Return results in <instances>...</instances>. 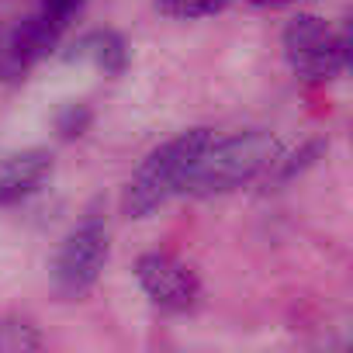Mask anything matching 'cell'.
Instances as JSON below:
<instances>
[{
    "mask_svg": "<svg viewBox=\"0 0 353 353\" xmlns=\"http://www.w3.org/2000/svg\"><path fill=\"white\" fill-rule=\"evenodd\" d=\"M66 63L94 66L104 77H121L128 66V42L114 28H94L66 49Z\"/></svg>",
    "mask_w": 353,
    "mask_h": 353,
    "instance_id": "obj_8",
    "label": "cell"
},
{
    "mask_svg": "<svg viewBox=\"0 0 353 353\" xmlns=\"http://www.w3.org/2000/svg\"><path fill=\"white\" fill-rule=\"evenodd\" d=\"M229 0H156V8L166 14V18H176V21H198V18H212L219 14Z\"/></svg>",
    "mask_w": 353,
    "mask_h": 353,
    "instance_id": "obj_10",
    "label": "cell"
},
{
    "mask_svg": "<svg viewBox=\"0 0 353 353\" xmlns=\"http://www.w3.org/2000/svg\"><path fill=\"white\" fill-rule=\"evenodd\" d=\"M284 56L291 70L308 83H325L346 73L350 66V39L346 32H332L315 14H298L284 25Z\"/></svg>",
    "mask_w": 353,
    "mask_h": 353,
    "instance_id": "obj_4",
    "label": "cell"
},
{
    "mask_svg": "<svg viewBox=\"0 0 353 353\" xmlns=\"http://www.w3.org/2000/svg\"><path fill=\"white\" fill-rule=\"evenodd\" d=\"M208 142H212L208 128H188L176 139L163 142L159 149H152L132 173V181L125 188V198H121V212L128 219H149L173 194H181L191 163L198 159V152Z\"/></svg>",
    "mask_w": 353,
    "mask_h": 353,
    "instance_id": "obj_2",
    "label": "cell"
},
{
    "mask_svg": "<svg viewBox=\"0 0 353 353\" xmlns=\"http://www.w3.org/2000/svg\"><path fill=\"white\" fill-rule=\"evenodd\" d=\"M52 176V152L49 149H21L0 159V208L18 205L42 191Z\"/></svg>",
    "mask_w": 353,
    "mask_h": 353,
    "instance_id": "obj_7",
    "label": "cell"
},
{
    "mask_svg": "<svg viewBox=\"0 0 353 353\" xmlns=\"http://www.w3.org/2000/svg\"><path fill=\"white\" fill-rule=\"evenodd\" d=\"M277 152H281V142L260 128L229 135L222 142L212 139L191 163L181 194H191V198L229 194V191L256 181L263 170H270L277 163Z\"/></svg>",
    "mask_w": 353,
    "mask_h": 353,
    "instance_id": "obj_1",
    "label": "cell"
},
{
    "mask_svg": "<svg viewBox=\"0 0 353 353\" xmlns=\"http://www.w3.org/2000/svg\"><path fill=\"white\" fill-rule=\"evenodd\" d=\"M66 32L49 25L42 14H25V18H8L0 21V83L21 80L39 59H46Z\"/></svg>",
    "mask_w": 353,
    "mask_h": 353,
    "instance_id": "obj_5",
    "label": "cell"
},
{
    "mask_svg": "<svg viewBox=\"0 0 353 353\" xmlns=\"http://www.w3.org/2000/svg\"><path fill=\"white\" fill-rule=\"evenodd\" d=\"M108 250H111V243H108L104 205L94 201L83 212V219L66 232L59 250H56V260H52V288H56V294L66 298V301L83 298L97 284V277H101V270L108 263Z\"/></svg>",
    "mask_w": 353,
    "mask_h": 353,
    "instance_id": "obj_3",
    "label": "cell"
},
{
    "mask_svg": "<svg viewBox=\"0 0 353 353\" xmlns=\"http://www.w3.org/2000/svg\"><path fill=\"white\" fill-rule=\"evenodd\" d=\"M322 149H325V142H312V145H305L298 156H291V163H284V176H294L298 170H305V166H312L315 163V156H322Z\"/></svg>",
    "mask_w": 353,
    "mask_h": 353,
    "instance_id": "obj_13",
    "label": "cell"
},
{
    "mask_svg": "<svg viewBox=\"0 0 353 353\" xmlns=\"http://www.w3.org/2000/svg\"><path fill=\"white\" fill-rule=\"evenodd\" d=\"M83 8H87V0H39L35 14H42V18H46L49 25H56L59 32H66Z\"/></svg>",
    "mask_w": 353,
    "mask_h": 353,
    "instance_id": "obj_11",
    "label": "cell"
},
{
    "mask_svg": "<svg viewBox=\"0 0 353 353\" xmlns=\"http://www.w3.org/2000/svg\"><path fill=\"white\" fill-rule=\"evenodd\" d=\"M135 281L145 291V298L166 312H188L201 294L198 274L173 253H159V250L142 253L135 260Z\"/></svg>",
    "mask_w": 353,
    "mask_h": 353,
    "instance_id": "obj_6",
    "label": "cell"
},
{
    "mask_svg": "<svg viewBox=\"0 0 353 353\" xmlns=\"http://www.w3.org/2000/svg\"><path fill=\"white\" fill-rule=\"evenodd\" d=\"M39 346H42V336L28 319H21V315L0 319V353H28Z\"/></svg>",
    "mask_w": 353,
    "mask_h": 353,
    "instance_id": "obj_9",
    "label": "cell"
},
{
    "mask_svg": "<svg viewBox=\"0 0 353 353\" xmlns=\"http://www.w3.org/2000/svg\"><path fill=\"white\" fill-rule=\"evenodd\" d=\"M87 125H90V108H87V104H66V108L56 114V128H59L63 139L83 135Z\"/></svg>",
    "mask_w": 353,
    "mask_h": 353,
    "instance_id": "obj_12",
    "label": "cell"
},
{
    "mask_svg": "<svg viewBox=\"0 0 353 353\" xmlns=\"http://www.w3.org/2000/svg\"><path fill=\"white\" fill-rule=\"evenodd\" d=\"M253 8H281V4H294V0H246Z\"/></svg>",
    "mask_w": 353,
    "mask_h": 353,
    "instance_id": "obj_14",
    "label": "cell"
}]
</instances>
